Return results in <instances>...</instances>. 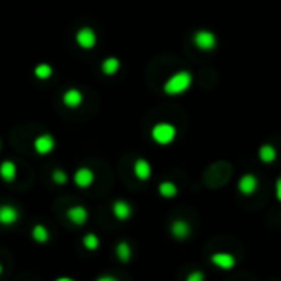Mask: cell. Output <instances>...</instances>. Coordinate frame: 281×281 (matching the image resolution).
I'll use <instances>...</instances> for the list:
<instances>
[{"label":"cell","mask_w":281,"mask_h":281,"mask_svg":"<svg viewBox=\"0 0 281 281\" xmlns=\"http://www.w3.org/2000/svg\"><path fill=\"white\" fill-rule=\"evenodd\" d=\"M193 84V74L189 71H178L168 77V81L165 82L163 90L168 96H179L184 94L186 90L191 87Z\"/></svg>","instance_id":"obj_1"},{"label":"cell","mask_w":281,"mask_h":281,"mask_svg":"<svg viewBox=\"0 0 281 281\" xmlns=\"http://www.w3.org/2000/svg\"><path fill=\"white\" fill-rule=\"evenodd\" d=\"M176 127H174L173 123L170 122H158L153 125L151 129V140L157 145H161V146H166L174 142V138H176Z\"/></svg>","instance_id":"obj_2"},{"label":"cell","mask_w":281,"mask_h":281,"mask_svg":"<svg viewBox=\"0 0 281 281\" xmlns=\"http://www.w3.org/2000/svg\"><path fill=\"white\" fill-rule=\"evenodd\" d=\"M210 263L222 271H230L237 266V257L230 252H214L210 255Z\"/></svg>","instance_id":"obj_3"},{"label":"cell","mask_w":281,"mask_h":281,"mask_svg":"<svg viewBox=\"0 0 281 281\" xmlns=\"http://www.w3.org/2000/svg\"><path fill=\"white\" fill-rule=\"evenodd\" d=\"M56 148V140L50 133H41L33 140V150L40 157H46V154L53 153Z\"/></svg>","instance_id":"obj_4"},{"label":"cell","mask_w":281,"mask_h":281,"mask_svg":"<svg viewBox=\"0 0 281 281\" xmlns=\"http://www.w3.org/2000/svg\"><path fill=\"white\" fill-rule=\"evenodd\" d=\"M260 181L254 173H245L237 181V189L242 196H252L257 193Z\"/></svg>","instance_id":"obj_5"},{"label":"cell","mask_w":281,"mask_h":281,"mask_svg":"<svg viewBox=\"0 0 281 281\" xmlns=\"http://www.w3.org/2000/svg\"><path fill=\"white\" fill-rule=\"evenodd\" d=\"M73 181H74V184L77 188H81V189H87L94 184V181H96V173L90 170V168L87 166H81V168H77V170L74 171L73 174Z\"/></svg>","instance_id":"obj_6"},{"label":"cell","mask_w":281,"mask_h":281,"mask_svg":"<svg viewBox=\"0 0 281 281\" xmlns=\"http://www.w3.org/2000/svg\"><path fill=\"white\" fill-rule=\"evenodd\" d=\"M194 45L199 48L201 51H212L217 46V38L212 32L209 30H199L194 35Z\"/></svg>","instance_id":"obj_7"},{"label":"cell","mask_w":281,"mask_h":281,"mask_svg":"<svg viewBox=\"0 0 281 281\" xmlns=\"http://www.w3.org/2000/svg\"><path fill=\"white\" fill-rule=\"evenodd\" d=\"M20 219V210L13 204H2L0 206V226L10 227L15 226Z\"/></svg>","instance_id":"obj_8"},{"label":"cell","mask_w":281,"mask_h":281,"mask_svg":"<svg viewBox=\"0 0 281 281\" xmlns=\"http://www.w3.org/2000/svg\"><path fill=\"white\" fill-rule=\"evenodd\" d=\"M112 214H114V217L117 221L125 222L133 215V207H132V204L129 201L115 199L114 202H112Z\"/></svg>","instance_id":"obj_9"},{"label":"cell","mask_w":281,"mask_h":281,"mask_svg":"<svg viewBox=\"0 0 281 281\" xmlns=\"http://www.w3.org/2000/svg\"><path fill=\"white\" fill-rule=\"evenodd\" d=\"M66 219L73 224V226H77L81 227L84 224L87 222L89 219V212L87 209L81 206V204H76V206H71L68 210H66Z\"/></svg>","instance_id":"obj_10"},{"label":"cell","mask_w":281,"mask_h":281,"mask_svg":"<svg viewBox=\"0 0 281 281\" xmlns=\"http://www.w3.org/2000/svg\"><path fill=\"white\" fill-rule=\"evenodd\" d=\"M170 234L176 240H186L188 237H191V226L184 219H176L171 222L170 226Z\"/></svg>","instance_id":"obj_11"},{"label":"cell","mask_w":281,"mask_h":281,"mask_svg":"<svg viewBox=\"0 0 281 281\" xmlns=\"http://www.w3.org/2000/svg\"><path fill=\"white\" fill-rule=\"evenodd\" d=\"M153 168L150 165V161L146 158H137L133 163V174L138 181H148L151 178Z\"/></svg>","instance_id":"obj_12"},{"label":"cell","mask_w":281,"mask_h":281,"mask_svg":"<svg viewBox=\"0 0 281 281\" xmlns=\"http://www.w3.org/2000/svg\"><path fill=\"white\" fill-rule=\"evenodd\" d=\"M76 41L77 45H79L81 48H84V50H90V48H94L96 41H97V37L92 28H81L79 32H77L76 35Z\"/></svg>","instance_id":"obj_13"},{"label":"cell","mask_w":281,"mask_h":281,"mask_svg":"<svg viewBox=\"0 0 281 281\" xmlns=\"http://www.w3.org/2000/svg\"><path fill=\"white\" fill-rule=\"evenodd\" d=\"M17 174H18V168L17 165L13 163L10 160H5L0 163V179L5 181V182H13L17 179Z\"/></svg>","instance_id":"obj_14"},{"label":"cell","mask_w":281,"mask_h":281,"mask_svg":"<svg viewBox=\"0 0 281 281\" xmlns=\"http://www.w3.org/2000/svg\"><path fill=\"white\" fill-rule=\"evenodd\" d=\"M258 158H260V161H262V163H265V165H271L273 161H275V160L278 158V151H276V148H275L273 145L265 143V145L260 146V150H258Z\"/></svg>","instance_id":"obj_15"},{"label":"cell","mask_w":281,"mask_h":281,"mask_svg":"<svg viewBox=\"0 0 281 281\" xmlns=\"http://www.w3.org/2000/svg\"><path fill=\"white\" fill-rule=\"evenodd\" d=\"M82 92L81 90H77V89H69L65 92V96H63V102H65L66 107L69 109H76V107H79V105L82 104Z\"/></svg>","instance_id":"obj_16"},{"label":"cell","mask_w":281,"mask_h":281,"mask_svg":"<svg viewBox=\"0 0 281 281\" xmlns=\"http://www.w3.org/2000/svg\"><path fill=\"white\" fill-rule=\"evenodd\" d=\"M178 193H179V189H178V186L174 184L173 181H161L158 184V194L161 196V198H165V199L176 198Z\"/></svg>","instance_id":"obj_17"},{"label":"cell","mask_w":281,"mask_h":281,"mask_svg":"<svg viewBox=\"0 0 281 281\" xmlns=\"http://www.w3.org/2000/svg\"><path fill=\"white\" fill-rule=\"evenodd\" d=\"M32 238H33V242L45 245V243H48V240H50V230H48L46 226H43V224H35L33 229H32Z\"/></svg>","instance_id":"obj_18"},{"label":"cell","mask_w":281,"mask_h":281,"mask_svg":"<svg viewBox=\"0 0 281 281\" xmlns=\"http://www.w3.org/2000/svg\"><path fill=\"white\" fill-rule=\"evenodd\" d=\"M115 255L118 258V262L122 263H129L132 260V245L127 240H122L117 243L115 247Z\"/></svg>","instance_id":"obj_19"},{"label":"cell","mask_w":281,"mask_h":281,"mask_svg":"<svg viewBox=\"0 0 281 281\" xmlns=\"http://www.w3.org/2000/svg\"><path fill=\"white\" fill-rule=\"evenodd\" d=\"M82 247L89 252H96L101 247V238L97 237L94 232H87V234L82 237Z\"/></svg>","instance_id":"obj_20"},{"label":"cell","mask_w":281,"mask_h":281,"mask_svg":"<svg viewBox=\"0 0 281 281\" xmlns=\"http://www.w3.org/2000/svg\"><path fill=\"white\" fill-rule=\"evenodd\" d=\"M118 68H120V61H118L117 58H107L102 63V71L109 76L115 74L118 71Z\"/></svg>","instance_id":"obj_21"},{"label":"cell","mask_w":281,"mask_h":281,"mask_svg":"<svg viewBox=\"0 0 281 281\" xmlns=\"http://www.w3.org/2000/svg\"><path fill=\"white\" fill-rule=\"evenodd\" d=\"M51 181L54 182V184L63 186V184H66V182L69 181V176H68V173L65 170H61V168H56V170L51 171Z\"/></svg>","instance_id":"obj_22"},{"label":"cell","mask_w":281,"mask_h":281,"mask_svg":"<svg viewBox=\"0 0 281 281\" xmlns=\"http://www.w3.org/2000/svg\"><path fill=\"white\" fill-rule=\"evenodd\" d=\"M53 74V69L50 65H38L37 68H35V76L38 77V79H48Z\"/></svg>","instance_id":"obj_23"},{"label":"cell","mask_w":281,"mask_h":281,"mask_svg":"<svg viewBox=\"0 0 281 281\" xmlns=\"http://www.w3.org/2000/svg\"><path fill=\"white\" fill-rule=\"evenodd\" d=\"M184 281H206V273L201 270H193L186 275Z\"/></svg>","instance_id":"obj_24"},{"label":"cell","mask_w":281,"mask_h":281,"mask_svg":"<svg viewBox=\"0 0 281 281\" xmlns=\"http://www.w3.org/2000/svg\"><path fill=\"white\" fill-rule=\"evenodd\" d=\"M275 198L278 202H281V178H278L275 182Z\"/></svg>","instance_id":"obj_25"},{"label":"cell","mask_w":281,"mask_h":281,"mask_svg":"<svg viewBox=\"0 0 281 281\" xmlns=\"http://www.w3.org/2000/svg\"><path fill=\"white\" fill-rule=\"evenodd\" d=\"M96 281H118L117 276L114 275H109V273H105V275H101V276H97Z\"/></svg>","instance_id":"obj_26"},{"label":"cell","mask_w":281,"mask_h":281,"mask_svg":"<svg viewBox=\"0 0 281 281\" xmlns=\"http://www.w3.org/2000/svg\"><path fill=\"white\" fill-rule=\"evenodd\" d=\"M54 281H76V279L71 278V276H58Z\"/></svg>","instance_id":"obj_27"},{"label":"cell","mask_w":281,"mask_h":281,"mask_svg":"<svg viewBox=\"0 0 281 281\" xmlns=\"http://www.w3.org/2000/svg\"><path fill=\"white\" fill-rule=\"evenodd\" d=\"M2 273H4V265L0 263V276H2Z\"/></svg>","instance_id":"obj_28"},{"label":"cell","mask_w":281,"mask_h":281,"mask_svg":"<svg viewBox=\"0 0 281 281\" xmlns=\"http://www.w3.org/2000/svg\"><path fill=\"white\" fill-rule=\"evenodd\" d=\"M0 148H2V140H0Z\"/></svg>","instance_id":"obj_29"}]
</instances>
